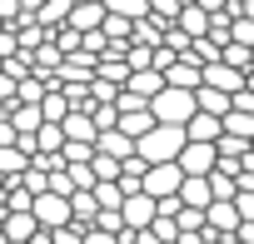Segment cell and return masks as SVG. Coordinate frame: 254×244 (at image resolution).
<instances>
[{
	"label": "cell",
	"mask_w": 254,
	"mask_h": 244,
	"mask_svg": "<svg viewBox=\"0 0 254 244\" xmlns=\"http://www.w3.org/2000/svg\"><path fill=\"white\" fill-rule=\"evenodd\" d=\"M180 199H185V209H204V214H209V204H214V184H209V180H185Z\"/></svg>",
	"instance_id": "obj_13"
},
{
	"label": "cell",
	"mask_w": 254,
	"mask_h": 244,
	"mask_svg": "<svg viewBox=\"0 0 254 244\" xmlns=\"http://www.w3.org/2000/svg\"><path fill=\"white\" fill-rule=\"evenodd\" d=\"M85 244H120V239H115V234H105V229H90V234H85Z\"/></svg>",
	"instance_id": "obj_20"
},
{
	"label": "cell",
	"mask_w": 254,
	"mask_h": 244,
	"mask_svg": "<svg viewBox=\"0 0 254 244\" xmlns=\"http://www.w3.org/2000/svg\"><path fill=\"white\" fill-rule=\"evenodd\" d=\"M224 135H234V140L254 145V115H239V110H229V115H224Z\"/></svg>",
	"instance_id": "obj_16"
},
{
	"label": "cell",
	"mask_w": 254,
	"mask_h": 244,
	"mask_svg": "<svg viewBox=\"0 0 254 244\" xmlns=\"http://www.w3.org/2000/svg\"><path fill=\"white\" fill-rule=\"evenodd\" d=\"M5 214H35V194L20 180H5Z\"/></svg>",
	"instance_id": "obj_14"
},
{
	"label": "cell",
	"mask_w": 254,
	"mask_h": 244,
	"mask_svg": "<svg viewBox=\"0 0 254 244\" xmlns=\"http://www.w3.org/2000/svg\"><path fill=\"white\" fill-rule=\"evenodd\" d=\"M199 10H209V15H224V10H229V0H199Z\"/></svg>",
	"instance_id": "obj_21"
},
{
	"label": "cell",
	"mask_w": 254,
	"mask_h": 244,
	"mask_svg": "<svg viewBox=\"0 0 254 244\" xmlns=\"http://www.w3.org/2000/svg\"><path fill=\"white\" fill-rule=\"evenodd\" d=\"M204 85H209V90H224V95H244V90H249V75L219 60V65H204Z\"/></svg>",
	"instance_id": "obj_5"
},
{
	"label": "cell",
	"mask_w": 254,
	"mask_h": 244,
	"mask_svg": "<svg viewBox=\"0 0 254 244\" xmlns=\"http://www.w3.org/2000/svg\"><path fill=\"white\" fill-rule=\"evenodd\" d=\"M234 204H239V219H244V224H254V194H239Z\"/></svg>",
	"instance_id": "obj_19"
},
{
	"label": "cell",
	"mask_w": 254,
	"mask_h": 244,
	"mask_svg": "<svg viewBox=\"0 0 254 244\" xmlns=\"http://www.w3.org/2000/svg\"><path fill=\"white\" fill-rule=\"evenodd\" d=\"M150 110H155V120H160V125H180V130H185L190 120L199 115V95H190V90H175V85H170V90H165Z\"/></svg>",
	"instance_id": "obj_2"
},
{
	"label": "cell",
	"mask_w": 254,
	"mask_h": 244,
	"mask_svg": "<svg viewBox=\"0 0 254 244\" xmlns=\"http://www.w3.org/2000/svg\"><path fill=\"white\" fill-rule=\"evenodd\" d=\"M110 15H125V20H145L150 15V0H105Z\"/></svg>",
	"instance_id": "obj_17"
},
{
	"label": "cell",
	"mask_w": 254,
	"mask_h": 244,
	"mask_svg": "<svg viewBox=\"0 0 254 244\" xmlns=\"http://www.w3.org/2000/svg\"><path fill=\"white\" fill-rule=\"evenodd\" d=\"M35 219H40V229H65V224H75V204L65 199V194H40L35 199Z\"/></svg>",
	"instance_id": "obj_3"
},
{
	"label": "cell",
	"mask_w": 254,
	"mask_h": 244,
	"mask_svg": "<svg viewBox=\"0 0 254 244\" xmlns=\"http://www.w3.org/2000/svg\"><path fill=\"white\" fill-rule=\"evenodd\" d=\"M65 135L80 140V145H100V125H95V115H90V110H75V115L65 120Z\"/></svg>",
	"instance_id": "obj_11"
},
{
	"label": "cell",
	"mask_w": 254,
	"mask_h": 244,
	"mask_svg": "<svg viewBox=\"0 0 254 244\" xmlns=\"http://www.w3.org/2000/svg\"><path fill=\"white\" fill-rule=\"evenodd\" d=\"M229 5H234V0H229Z\"/></svg>",
	"instance_id": "obj_22"
},
{
	"label": "cell",
	"mask_w": 254,
	"mask_h": 244,
	"mask_svg": "<svg viewBox=\"0 0 254 244\" xmlns=\"http://www.w3.org/2000/svg\"><path fill=\"white\" fill-rule=\"evenodd\" d=\"M199 110H204V115H219V120H224V115L234 110V95H224V90H209V85H204V90H199Z\"/></svg>",
	"instance_id": "obj_15"
},
{
	"label": "cell",
	"mask_w": 254,
	"mask_h": 244,
	"mask_svg": "<svg viewBox=\"0 0 254 244\" xmlns=\"http://www.w3.org/2000/svg\"><path fill=\"white\" fill-rule=\"evenodd\" d=\"M120 214H125V224H130L135 234H140V229H155V219H160V199H150V194H130Z\"/></svg>",
	"instance_id": "obj_4"
},
{
	"label": "cell",
	"mask_w": 254,
	"mask_h": 244,
	"mask_svg": "<svg viewBox=\"0 0 254 244\" xmlns=\"http://www.w3.org/2000/svg\"><path fill=\"white\" fill-rule=\"evenodd\" d=\"M185 130H190V140H194V145H219V140H224V120H219V115H204V110H199V115L190 120Z\"/></svg>",
	"instance_id": "obj_8"
},
{
	"label": "cell",
	"mask_w": 254,
	"mask_h": 244,
	"mask_svg": "<svg viewBox=\"0 0 254 244\" xmlns=\"http://www.w3.org/2000/svg\"><path fill=\"white\" fill-rule=\"evenodd\" d=\"M100 155H110V160L125 165V160H135V155H140V145L125 135V130H105V135H100Z\"/></svg>",
	"instance_id": "obj_9"
},
{
	"label": "cell",
	"mask_w": 254,
	"mask_h": 244,
	"mask_svg": "<svg viewBox=\"0 0 254 244\" xmlns=\"http://www.w3.org/2000/svg\"><path fill=\"white\" fill-rule=\"evenodd\" d=\"M239 224H244V219H239V204H234V199H214V204H209V234L234 239Z\"/></svg>",
	"instance_id": "obj_6"
},
{
	"label": "cell",
	"mask_w": 254,
	"mask_h": 244,
	"mask_svg": "<svg viewBox=\"0 0 254 244\" xmlns=\"http://www.w3.org/2000/svg\"><path fill=\"white\" fill-rule=\"evenodd\" d=\"M180 30H185L190 40H209V30H214V15H209V10H199V5H190V10L180 15Z\"/></svg>",
	"instance_id": "obj_12"
},
{
	"label": "cell",
	"mask_w": 254,
	"mask_h": 244,
	"mask_svg": "<svg viewBox=\"0 0 254 244\" xmlns=\"http://www.w3.org/2000/svg\"><path fill=\"white\" fill-rule=\"evenodd\" d=\"M45 229L35 214H5V244H35Z\"/></svg>",
	"instance_id": "obj_7"
},
{
	"label": "cell",
	"mask_w": 254,
	"mask_h": 244,
	"mask_svg": "<svg viewBox=\"0 0 254 244\" xmlns=\"http://www.w3.org/2000/svg\"><path fill=\"white\" fill-rule=\"evenodd\" d=\"M165 80H170L175 90H190V95H199V90H204V65H194V60H180V65H175Z\"/></svg>",
	"instance_id": "obj_10"
},
{
	"label": "cell",
	"mask_w": 254,
	"mask_h": 244,
	"mask_svg": "<svg viewBox=\"0 0 254 244\" xmlns=\"http://www.w3.org/2000/svg\"><path fill=\"white\" fill-rule=\"evenodd\" d=\"M234 45H249L254 50V20H234Z\"/></svg>",
	"instance_id": "obj_18"
},
{
	"label": "cell",
	"mask_w": 254,
	"mask_h": 244,
	"mask_svg": "<svg viewBox=\"0 0 254 244\" xmlns=\"http://www.w3.org/2000/svg\"><path fill=\"white\" fill-rule=\"evenodd\" d=\"M185 150H190V130H180V125H155L140 140V160H150V165H180Z\"/></svg>",
	"instance_id": "obj_1"
}]
</instances>
